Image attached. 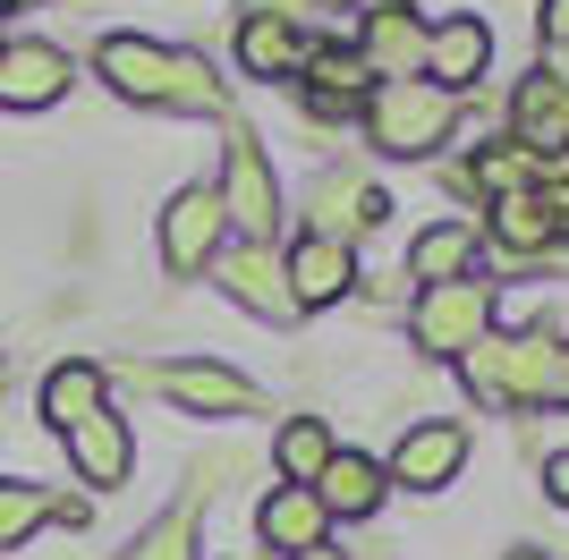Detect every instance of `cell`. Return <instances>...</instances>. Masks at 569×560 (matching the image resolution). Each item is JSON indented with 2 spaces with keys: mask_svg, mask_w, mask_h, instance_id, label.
Returning a JSON list of instances; mask_svg holds the SVG:
<instances>
[{
  "mask_svg": "<svg viewBox=\"0 0 569 560\" xmlns=\"http://www.w3.org/2000/svg\"><path fill=\"white\" fill-rule=\"evenodd\" d=\"M298 560H340V552H332V543H315V552H298Z\"/></svg>",
  "mask_w": 569,
  "mask_h": 560,
  "instance_id": "34",
  "label": "cell"
},
{
  "mask_svg": "<svg viewBox=\"0 0 569 560\" xmlns=\"http://www.w3.org/2000/svg\"><path fill=\"white\" fill-rule=\"evenodd\" d=\"M94 77L119 93V102L162 111L170 102V43H153V34H102L94 43Z\"/></svg>",
  "mask_w": 569,
  "mask_h": 560,
  "instance_id": "11",
  "label": "cell"
},
{
  "mask_svg": "<svg viewBox=\"0 0 569 560\" xmlns=\"http://www.w3.org/2000/svg\"><path fill=\"white\" fill-rule=\"evenodd\" d=\"M77 60L43 34H26V43H0V111H51L60 93H69Z\"/></svg>",
  "mask_w": 569,
  "mask_h": 560,
  "instance_id": "10",
  "label": "cell"
},
{
  "mask_svg": "<svg viewBox=\"0 0 569 560\" xmlns=\"http://www.w3.org/2000/svg\"><path fill=\"white\" fill-rule=\"evenodd\" d=\"M552 399L569 408V340H552Z\"/></svg>",
  "mask_w": 569,
  "mask_h": 560,
  "instance_id": "32",
  "label": "cell"
},
{
  "mask_svg": "<svg viewBox=\"0 0 569 560\" xmlns=\"http://www.w3.org/2000/svg\"><path fill=\"white\" fill-rule=\"evenodd\" d=\"M221 247H230V212H221L213 179L179 187V196H170V212H162V263H170L179 280H196Z\"/></svg>",
  "mask_w": 569,
  "mask_h": 560,
  "instance_id": "6",
  "label": "cell"
},
{
  "mask_svg": "<svg viewBox=\"0 0 569 560\" xmlns=\"http://www.w3.org/2000/svg\"><path fill=\"white\" fill-rule=\"evenodd\" d=\"M213 196H221V212H230V238H247V247H272V238H281V179H272V162H263V144L247 137V128H230Z\"/></svg>",
  "mask_w": 569,
  "mask_h": 560,
  "instance_id": "3",
  "label": "cell"
},
{
  "mask_svg": "<svg viewBox=\"0 0 569 560\" xmlns=\"http://www.w3.org/2000/svg\"><path fill=\"white\" fill-rule=\"evenodd\" d=\"M382 492H391V476H382V459H366V450H332V467L315 476L323 518H375Z\"/></svg>",
  "mask_w": 569,
  "mask_h": 560,
  "instance_id": "20",
  "label": "cell"
},
{
  "mask_svg": "<svg viewBox=\"0 0 569 560\" xmlns=\"http://www.w3.org/2000/svg\"><path fill=\"white\" fill-rule=\"evenodd\" d=\"M510 137L527 153H569V69H536L510 93Z\"/></svg>",
  "mask_w": 569,
  "mask_h": 560,
  "instance_id": "15",
  "label": "cell"
},
{
  "mask_svg": "<svg viewBox=\"0 0 569 560\" xmlns=\"http://www.w3.org/2000/svg\"><path fill=\"white\" fill-rule=\"evenodd\" d=\"M315 9H357V18H366V9H375V0H315Z\"/></svg>",
  "mask_w": 569,
  "mask_h": 560,
  "instance_id": "33",
  "label": "cell"
},
{
  "mask_svg": "<svg viewBox=\"0 0 569 560\" xmlns=\"http://www.w3.org/2000/svg\"><path fill=\"white\" fill-rule=\"evenodd\" d=\"M459 373L493 408H536V399H552V331H485L459 357Z\"/></svg>",
  "mask_w": 569,
  "mask_h": 560,
  "instance_id": "1",
  "label": "cell"
},
{
  "mask_svg": "<svg viewBox=\"0 0 569 560\" xmlns=\"http://www.w3.org/2000/svg\"><path fill=\"white\" fill-rule=\"evenodd\" d=\"M221 289H230L247 314H263V323H298V298H289V272H281V247H247V238H230L213 256Z\"/></svg>",
  "mask_w": 569,
  "mask_h": 560,
  "instance_id": "9",
  "label": "cell"
},
{
  "mask_svg": "<svg viewBox=\"0 0 569 560\" xmlns=\"http://www.w3.org/2000/svg\"><path fill=\"white\" fill-rule=\"evenodd\" d=\"M485 230H493V247H501L510 263L552 256V221H545V204H536V196H493V204H485Z\"/></svg>",
  "mask_w": 569,
  "mask_h": 560,
  "instance_id": "23",
  "label": "cell"
},
{
  "mask_svg": "<svg viewBox=\"0 0 569 560\" xmlns=\"http://www.w3.org/2000/svg\"><path fill=\"white\" fill-rule=\"evenodd\" d=\"M332 424L323 417H289L281 433H272V467H281V484H315L323 467H332Z\"/></svg>",
  "mask_w": 569,
  "mask_h": 560,
  "instance_id": "25",
  "label": "cell"
},
{
  "mask_svg": "<svg viewBox=\"0 0 569 560\" xmlns=\"http://www.w3.org/2000/svg\"><path fill=\"white\" fill-rule=\"evenodd\" d=\"M43 518H51V492L43 484H0V552H18Z\"/></svg>",
  "mask_w": 569,
  "mask_h": 560,
  "instance_id": "27",
  "label": "cell"
},
{
  "mask_svg": "<svg viewBox=\"0 0 569 560\" xmlns=\"http://www.w3.org/2000/svg\"><path fill=\"white\" fill-rule=\"evenodd\" d=\"M510 560H545V552H510Z\"/></svg>",
  "mask_w": 569,
  "mask_h": 560,
  "instance_id": "36",
  "label": "cell"
},
{
  "mask_svg": "<svg viewBox=\"0 0 569 560\" xmlns=\"http://www.w3.org/2000/svg\"><path fill=\"white\" fill-rule=\"evenodd\" d=\"M468 272H476V221H433V230L408 247V280H426V289L468 280Z\"/></svg>",
  "mask_w": 569,
  "mask_h": 560,
  "instance_id": "22",
  "label": "cell"
},
{
  "mask_svg": "<svg viewBox=\"0 0 569 560\" xmlns=\"http://www.w3.org/2000/svg\"><path fill=\"white\" fill-rule=\"evenodd\" d=\"M204 501H213V492L188 476V492H179V501H170L137 543H128V560H196V510H204Z\"/></svg>",
  "mask_w": 569,
  "mask_h": 560,
  "instance_id": "24",
  "label": "cell"
},
{
  "mask_svg": "<svg viewBox=\"0 0 569 560\" xmlns=\"http://www.w3.org/2000/svg\"><path fill=\"white\" fill-rule=\"evenodd\" d=\"M247 18H281V26H307L315 0H247Z\"/></svg>",
  "mask_w": 569,
  "mask_h": 560,
  "instance_id": "28",
  "label": "cell"
},
{
  "mask_svg": "<svg viewBox=\"0 0 569 560\" xmlns=\"http://www.w3.org/2000/svg\"><path fill=\"white\" fill-rule=\"evenodd\" d=\"M426 9L417 0H375L366 26H357V60L375 86H400V77H426Z\"/></svg>",
  "mask_w": 569,
  "mask_h": 560,
  "instance_id": "5",
  "label": "cell"
},
{
  "mask_svg": "<svg viewBox=\"0 0 569 560\" xmlns=\"http://www.w3.org/2000/svg\"><path fill=\"white\" fill-rule=\"evenodd\" d=\"M0 382H9V349H0Z\"/></svg>",
  "mask_w": 569,
  "mask_h": 560,
  "instance_id": "35",
  "label": "cell"
},
{
  "mask_svg": "<svg viewBox=\"0 0 569 560\" xmlns=\"http://www.w3.org/2000/svg\"><path fill=\"white\" fill-rule=\"evenodd\" d=\"M238 69L247 77H298L307 69V34L281 18H238Z\"/></svg>",
  "mask_w": 569,
  "mask_h": 560,
  "instance_id": "21",
  "label": "cell"
},
{
  "mask_svg": "<svg viewBox=\"0 0 569 560\" xmlns=\"http://www.w3.org/2000/svg\"><path fill=\"white\" fill-rule=\"evenodd\" d=\"M51 518H60V527H86V518H94V501H86V492H51Z\"/></svg>",
  "mask_w": 569,
  "mask_h": 560,
  "instance_id": "30",
  "label": "cell"
},
{
  "mask_svg": "<svg viewBox=\"0 0 569 560\" xmlns=\"http://www.w3.org/2000/svg\"><path fill=\"white\" fill-rule=\"evenodd\" d=\"M256 536L272 543V552H315V543H332V518H323V501H315V484H272L256 510Z\"/></svg>",
  "mask_w": 569,
  "mask_h": 560,
  "instance_id": "18",
  "label": "cell"
},
{
  "mask_svg": "<svg viewBox=\"0 0 569 560\" xmlns=\"http://www.w3.org/2000/svg\"><path fill=\"white\" fill-rule=\"evenodd\" d=\"M536 26H545L552 51H569V0H545V9H536Z\"/></svg>",
  "mask_w": 569,
  "mask_h": 560,
  "instance_id": "29",
  "label": "cell"
},
{
  "mask_svg": "<svg viewBox=\"0 0 569 560\" xmlns=\"http://www.w3.org/2000/svg\"><path fill=\"white\" fill-rule=\"evenodd\" d=\"M281 272H289V298H298V314H315V306H340L357 289V256L349 247H332V238H298L281 256Z\"/></svg>",
  "mask_w": 569,
  "mask_h": 560,
  "instance_id": "17",
  "label": "cell"
},
{
  "mask_svg": "<svg viewBox=\"0 0 569 560\" xmlns=\"http://www.w3.org/2000/svg\"><path fill=\"white\" fill-rule=\"evenodd\" d=\"M485 331H493V280H476V272L417 289V306H408V340L426 357H468Z\"/></svg>",
  "mask_w": 569,
  "mask_h": 560,
  "instance_id": "4",
  "label": "cell"
},
{
  "mask_svg": "<svg viewBox=\"0 0 569 560\" xmlns=\"http://www.w3.org/2000/svg\"><path fill=\"white\" fill-rule=\"evenodd\" d=\"M545 492H552V501H569V450H552V459H545Z\"/></svg>",
  "mask_w": 569,
  "mask_h": 560,
  "instance_id": "31",
  "label": "cell"
},
{
  "mask_svg": "<svg viewBox=\"0 0 569 560\" xmlns=\"http://www.w3.org/2000/svg\"><path fill=\"white\" fill-rule=\"evenodd\" d=\"M34 408H43L51 433H77L86 417H102V408H111V373H102L94 357H69V366L43 373V399H34Z\"/></svg>",
  "mask_w": 569,
  "mask_h": 560,
  "instance_id": "19",
  "label": "cell"
},
{
  "mask_svg": "<svg viewBox=\"0 0 569 560\" xmlns=\"http://www.w3.org/2000/svg\"><path fill=\"white\" fill-rule=\"evenodd\" d=\"M162 111H188V119L221 111V77H213L204 51H170V102H162Z\"/></svg>",
  "mask_w": 569,
  "mask_h": 560,
  "instance_id": "26",
  "label": "cell"
},
{
  "mask_svg": "<svg viewBox=\"0 0 569 560\" xmlns=\"http://www.w3.org/2000/svg\"><path fill=\"white\" fill-rule=\"evenodd\" d=\"M451 128H459V102L442 86H426V77H400V86L366 93V137H375V153L417 162L433 144H451Z\"/></svg>",
  "mask_w": 569,
  "mask_h": 560,
  "instance_id": "2",
  "label": "cell"
},
{
  "mask_svg": "<svg viewBox=\"0 0 569 560\" xmlns=\"http://www.w3.org/2000/svg\"><path fill=\"white\" fill-rule=\"evenodd\" d=\"M60 442H69V467H77V484H94V492L128 484V467H137V433H128V417H119V408L86 417L77 433H60Z\"/></svg>",
  "mask_w": 569,
  "mask_h": 560,
  "instance_id": "16",
  "label": "cell"
},
{
  "mask_svg": "<svg viewBox=\"0 0 569 560\" xmlns=\"http://www.w3.org/2000/svg\"><path fill=\"white\" fill-rule=\"evenodd\" d=\"M9 9H18V0H0V18H9Z\"/></svg>",
  "mask_w": 569,
  "mask_h": 560,
  "instance_id": "37",
  "label": "cell"
},
{
  "mask_svg": "<svg viewBox=\"0 0 569 560\" xmlns=\"http://www.w3.org/2000/svg\"><path fill=\"white\" fill-rule=\"evenodd\" d=\"M391 221V196L366 179H340V170H323V179L307 187V238H332V247H349L357 256V238L382 230Z\"/></svg>",
  "mask_w": 569,
  "mask_h": 560,
  "instance_id": "7",
  "label": "cell"
},
{
  "mask_svg": "<svg viewBox=\"0 0 569 560\" xmlns=\"http://www.w3.org/2000/svg\"><path fill=\"white\" fill-rule=\"evenodd\" d=\"M153 382H162V391L179 399L188 417H256V408H263L256 382H247L238 366H204V357H188V366H162Z\"/></svg>",
  "mask_w": 569,
  "mask_h": 560,
  "instance_id": "13",
  "label": "cell"
},
{
  "mask_svg": "<svg viewBox=\"0 0 569 560\" xmlns=\"http://www.w3.org/2000/svg\"><path fill=\"white\" fill-rule=\"evenodd\" d=\"M298 86H307V111L315 119H349V111H366L375 77H366V60H357V43H307Z\"/></svg>",
  "mask_w": 569,
  "mask_h": 560,
  "instance_id": "14",
  "label": "cell"
},
{
  "mask_svg": "<svg viewBox=\"0 0 569 560\" xmlns=\"http://www.w3.org/2000/svg\"><path fill=\"white\" fill-rule=\"evenodd\" d=\"M485 69H493V26L476 18V9H459V18H442V26L426 34V86H442L451 102H459Z\"/></svg>",
  "mask_w": 569,
  "mask_h": 560,
  "instance_id": "12",
  "label": "cell"
},
{
  "mask_svg": "<svg viewBox=\"0 0 569 560\" xmlns=\"http://www.w3.org/2000/svg\"><path fill=\"white\" fill-rule=\"evenodd\" d=\"M468 467V424H451V417H426V424H408L400 442H391V459H382V476L391 484H408V492H442Z\"/></svg>",
  "mask_w": 569,
  "mask_h": 560,
  "instance_id": "8",
  "label": "cell"
}]
</instances>
